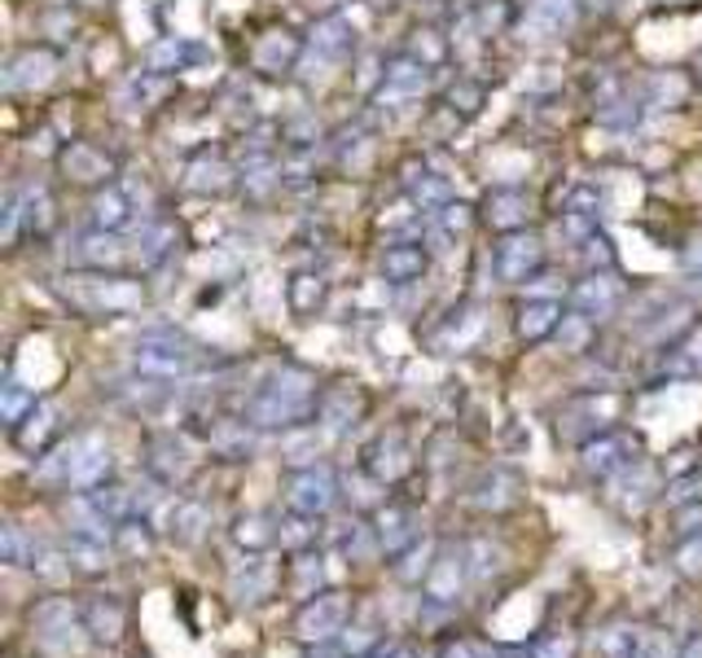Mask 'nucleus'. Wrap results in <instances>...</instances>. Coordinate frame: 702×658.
<instances>
[{"label": "nucleus", "mask_w": 702, "mask_h": 658, "mask_svg": "<svg viewBox=\"0 0 702 658\" xmlns=\"http://www.w3.org/2000/svg\"><path fill=\"white\" fill-rule=\"evenodd\" d=\"M317 382L308 369H281L255 400H250V426H299L317 413Z\"/></svg>", "instance_id": "nucleus-1"}, {"label": "nucleus", "mask_w": 702, "mask_h": 658, "mask_svg": "<svg viewBox=\"0 0 702 658\" xmlns=\"http://www.w3.org/2000/svg\"><path fill=\"white\" fill-rule=\"evenodd\" d=\"M132 360H136V369H141L145 378H154V382L189 378V373L198 369V351H194V342H185V338H180V333H172V329H149V333L136 342Z\"/></svg>", "instance_id": "nucleus-2"}, {"label": "nucleus", "mask_w": 702, "mask_h": 658, "mask_svg": "<svg viewBox=\"0 0 702 658\" xmlns=\"http://www.w3.org/2000/svg\"><path fill=\"white\" fill-rule=\"evenodd\" d=\"M348 615H351L348 593H317L312 602L299 606L295 633H299V641H308V646H330L334 637L348 633Z\"/></svg>", "instance_id": "nucleus-3"}, {"label": "nucleus", "mask_w": 702, "mask_h": 658, "mask_svg": "<svg viewBox=\"0 0 702 658\" xmlns=\"http://www.w3.org/2000/svg\"><path fill=\"white\" fill-rule=\"evenodd\" d=\"M66 295L75 299V308H84L93 317L141 308V281H127V277H71Z\"/></svg>", "instance_id": "nucleus-4"}, {"label": "nucleus", "mask_w": 702, "mask_h": 658, "mask_svg": "<svg viewBox=\"0 0 702 658\" xmlns=\"http://www.w3.org/2000/svg\"><path fill=\"white\" fill-rule=\"evenodd\" d=\"M334 501H339V483L326 465H303L286 479V505L308 518H326L334 510Z\"/></svg>", "instance_id": "nucleus-5"}, {"label": "nucleus", "mask_w": 702, "mask_h": 658, "mask_svg": "<svg viewBox=\"0 0 702 658\" xmlns=\"http://www.w3.org/2000/svg\"><path fill=\"white\" fill-rule=\"evenodd\" d=\"M540 264H545V246L531 233L518 228V233H505L496 241V273L505 281H527V277H536Z\"/></svg>", "instance_id": "nucleus-6"}, {"label": "nucleus", "mask_w": 702, "mask_h": 658, "mask_svg": "<svg viewBox=\"0 0 702 658\" xmlns=\"http://www.w3.org/2000/svg\"><path fill=\"white\" fill-rule=\"evenodd\" d=\"M80 628H84L93 641H102V646H118V641H123V633H127V606H123L118 597L97 593V597H89V602H84V610H80Z\"/></svg>", "instance_id": "nucleus-7"}, {"label": "nucleus", "mask_w": 702, "mask_h": 658, "mask_svg": "<svg viewBox=\"0 0 702 658\" xmlns=\"http://www.w3.org/2000/svg\"><path fill=\"white\" fill-rule=\"evenodd\" d=\"M149 474H154V483H163V487H176V483H185L189 479V470H194V456H189V448H185V439L176 435H154L149 439Z\"/></svg>", "instance_id": "nucleus-8"}, {"label": "nucleus", "mask_w": 702, "mask_h": 658, "mask_svg": "<svg viewBox=\"0 0 702 658\" xmlns=\"http://www.w3.org/2000/svg\"><path fill=\"white\" fill-rule=\"evenodd\" d=\"M466 562H469L466 548H440V553H435V566H431V575H426V597L440 602V606L457 602V593H462V584H466Z\"/></svg>", "instance_id": "nucleus-9"}, {"label": "nucleus", "mask_w": 702, "mask_h": 658, "mask_svg": "<svg viewBox=\"0 0 702 658\" xmlns=\"http://www.w3.org/2000/svg\"><path fill=\"white\" fill-rule=\"evenodd\" d=\"M619 299H623V286H619L610 273H592V277H585V281L571 290L576 312H585L588 321H606V317L619 308Z\"/></svg>", "instance_id": "nucleus-10"}, {"label": "nucleus", "mask_w": 702, "mask_h": 658, "mask_svg": "<svg viewBox=\"0 0 702 658\" xmlns=\"http://www.w3.org/2000/svg\"><path fill=\"white\" fill-rule=\"evenodd\" d=\"M111 474V448L106 439L97 435H80V452H75V465H71V483L66 487H80V492H97Z\"/></svg>", "instance_id": "nucleus-11"}, {"label": "nucleus", "mask_w": 702, "mask_h": 658, "mask_svg": "<svg viewBox=\"0 0 702 658\" xmlns=\"http://www.w3.org/2000/svg\"><path fill=\"white\" fill-rule=\"evenodd\" d=\"M364 413V395L355 391V387H330V391H321V400H317V422L330 431V435H343L348 426H355V418Z\"/></svg>", "instance_id": "nucleus-12"}, {"label": "nucleus", "mask_w": 702, "mask_h": 658, "mask_svg": "<svg viewBox=\"0 0 702 658\" xmlns=\"http://www.w3.org/2000/svg\"><path fill=\"white\" fill-rule=\"evenodd\" d=\"M277 584H281V570H277L272 562H264L259 553H250V557H246V566L234 575L229 593H234V602H241V606H255V602H264Z\"/></svg>", "instance_id": "nucleus-13"}, {"label": "nucleus", "mask_w": 702, "mask_h": 658, "mask_svg": "<svg viewBox=\"0 0 702 658\" xmlns=\"http://www.w3.org/2000/svg\"><path fill=\"white\" fill-rule=\"evenodd\" d=\"M580 461H585L588 474H597V479H610L615 470H628V461H632V439L628 435H597L585 443V452H580Z\"/></svg>", "instance_id": "nucleus-14"}, {"label": "nucleus", "mask_w": 702, "mask_h": 658, "mask_svg": "<svg viewBox=\"0 0 702 658\" xmlns=\"http://www.w3.org/2000/svg\"><path fill=\"white\" fill-rule=\"evenodd\" d=\"M53 49H22L9 66H4V89L18 93V89H31V84H49L53 80Z\"/></svg>", "instance_id": "nucleus-15"}, {"label": "nucleus", "mask_w": 702, "mask_h": 658, "mask_svg": "<svg viewBox=\"0 0 702 658\" xmlns=\"http://www.w3.org/2000/svg\"><path fill=\"white\" fill-rule=\"evenodd\" d=\"M417 541V518L409 505H382L378 510V548L386 553H404Z\"/></svg>", "instance_id": "nucleus-16"}, {"label": "nucleus", "mask_w": 702, "mask_h": 658, "mask_svg": "<svg viewBox=\"0 0 702 658\" xmlns=\"http://www.w3.org/2000/svg\"><path fill=\"white\" fill-rule=\"evenodd\" d=\"M431 71L426 62H413V58H395L386 66V80H382V102H404V97H417L426 89Z\"/></svg>", "instance_id": "nucleus-17"}, {"label": "nucleus", "mask_w": 702, "mask_h": 658, "mask_svg": "<svg viewBox=\"0 0 702 658\" xmlns=\"http://www.w3.org/2000/svg\"><path fill=\"white\" fill-rule=\"evenodd\" d=\"M75 610H71V602L66 597H49V602H40L35 606V615H31V628L40 633V641L44 646H62V637L66 633H75Z\"/></svg>", "instance_id": "nucleus-18"}, {"label": "nucleus", "mask_w": 702, "mask_h": 658, "mask_svg": "<svg viewBox=\"0 0 702 658\" xmlns=\"http://www.w3.org/2000/svg\"><path fill=\"white\" fill-rule=\"evenodd\" d=\"M295 58H299V40H295L290 31H268V35L255 44V71H264V75L290 71Z\"/></svg>", "instance_id": "nucleus-19"}, {"label": "nucleus", "mask_w": 702, "mask_h": 658, "mask_svg": "<svg viewBox=\"0 0 702 658\" xmlns=\"http://www.w3.org/2000/svg\"><path fill=\"white\" fill-rule=\"evenodd\" d=\"M558 321H562V299H527L518 308V338L540 342L558 329Z\"/></svg>", "instance_id": "nucleus-20"}, {"label": "nucleus", "mask_w": 702, "mask_h": 658, "mask_svg": "<svg viewBox=\"0 0 702 658\" xmlns=\"http://www.w3.org/2000/svg\"><path fill=\"white\" fill-rule=\"evenodd\" d=\"M527 216H531V203H527L523 189H492V194H487V219H492L496 228L518 233V228L527 224Z\"/></svg>", "instance_id": "nucleus-21"}, {"label": "nucleus", "mask_w": 702, "mask_h": 658, "mask_svg": "<svg viewBox=\"0 0 702 658\" xmlns=\"http://www.w3.org/2000/svg\"><path fill=\"white\" fill-rule=\"evenodd\" d=\"M426 273V250L413 241H395L382 250V277L386 281H417Z\"/></svg>", "instance_id": "nucleus-22"}, {"label": "nucleus", "mask_w": 702, "mask_h": 658, "mask_svg": "<svg viewBox=\"0 0 702 658\" xmlns=\"http://www.w3.org/2000/svg\"><path fill=\"white\" fill-rule=\"evenodd\" d=\"M53 431H58V409L40 400V404H35V409H31V413H27V418L13 426V439H18L27 452H40V448L49 443V435H53Z\"/></svg>", "instance_id": "nucleus-23"}, {"label": "nucleus", "mask_w": 702, "mask_h": 658, "mask_svg": "<svg viewBox=\"0 0 702 658\" xmlns=\"http://www.w3.org/2000/svg\"><path fill=\"white\" fill-rule=\"evenodd\" d=\"M66 557H71V570L84 575V579H97L111 570V553L102 541H84V536H71L66 541Z\"/></svg>", "instance_id": "nucleus-24"}, {"label": "nucleus", "mask_w": 702, "mask_h": 658, "mask_svg": "<svg viewBox=\"0 0 702 658\" xmlns=\"http://www.w3.org/2000/svg\"><path fill=\"white\" fill-rule=\"evenodd\" d=\"M207 443H211V452H216V456H225V461H241V456L250 452V422H234V418H225V422H216V426L207 431Z\"/></svg>", "instance_id": "nucleus-25"}, {"label": "nucleus", "mask_w": 702, "mask_h": 658, "mask_svg": "<svg viewBox=\"0 0 702 658\" xmlns=\"http://www.w3.org/2000/svg\"><path fill=\"white\" fill-rule=\"evenodd\" d=\"M62 163H66V172L75 176V181H84V185H93V181H111V158L106 154H97L93 145H71L66 154H62Z\"/></svg>", "instance_id": "nucleus-26"}, {"label": "nucleus", "mask_w": 702, "mask_h": 658, "mask_svg": "<svg viewBox=\"0 0 702 658\" xmlns=\"http://www.w3.org/2000/svg\"><path fill=\"white\" fill-rule=\"evenodd\" d=\"M527 22L536 31H545V35H562V31L576 27V0H536Z\"/></svg>", "instance_id": "nucleus-27"}, {"label": "nucleus", "mask_w": 702, "mask_h": 658, "mask_svg": "<svg viewBox=\"0 0 702 658\" xmlns=\"http://www.w3.org/2000/svg\"><path fill=\"white\" fill-rule=\"evenodd\" d=\"M234 541L246 553H268V548L277 545V523L268 514H241L234 527Z\"/></svg>", "instance_id": "nucleus-28"}, {"label": "nucleus", "mask_w": 702, "mask_h": 658, "mask_svg": "<svg viewBox=\"0 0 702 658\" xmlns=\"http://www.w3.org/2000/svg\"><path fill=\"white\" fill-rule=\"evenodd\" d=\"M435 541H413V545L404 548V553H395L400 562H395V575L404 579V584H426V575H431V566H435Z\"/></svg>", "instance_id": "nucleus-29"}, {"label": "nucleus", "mask_w": 702, "mask_h": 658, "mask_svg": "<svg viewBox=\"0 0 702 658\" xmlns=\"http://www.w3.org/2000/svg\"><path fill=\"white\" fill-rule=\"evenodd\" d=\"M277 545L286 548V553H308V548L317 545V518L290 510L286 518H277Z\"/></svg>", "instance_id": "nucleus-30"}, {"label": "nucleus", "mask_w": 702, "mask_h": 658, "mask_svg": "<svg viewBox=\"0 0 702 658\" xmlns=\"http://www.w3.org/2000/svg\"><path fill=\"white\" fill-rule=\"evenodd\" d=\"M286 588L299 597V602H312L321 593V557L312 553H295L290 570H286Z\"/></svg>", "instance_id": "nucleus-31"}, {"label": "nucleus", "mask_w": 702, "mask_h": 658, "mask_svg": "<svg viewBox=\"0 0 702 658\" xmlns=\"http://www.w3.org/2000/svg\"><path fill=\"white\" fill-rule=\"evenodd\" d=\"M93 501H97V510L111 518V523H127V518H136V487H118V483H102L97 492H89Z\"/></svg>", "instance_id": "nucleus-32"}, {"label": "nucleus", "mask_w": 702, "mask_h": 658, "mask_svg": "<svg viewBox=\"0 0 702 658\" xmlns=\"http://www.w3.org/2000/svg\"><path fill=\"white\" fill-rule=\"evenodd\" d=\"M641 628H632V624H610V628H601L597 633V655L601 658H632L641 650Z\"/></svg>", "instance_id": "nucleus-33"}, {"label": "nucleus", "mask_w": 702, "mask_h": 658, "mask_svg": "<svg viewBox=\"0 0 702 658\" xmlns=\"http://www.w3.org/2000/svg\"><path fill=\"white\" fill-rule=\"evenodd\" d=\"M514 474H505V470H492L483 483H478V492H474V505L478 510H505V505H514Z\"/></svg>", "instance_id": "nucleus-34"}, {"label": "nucleus", "mask_w": 702, "mask_h": 658, "mask_svg": "<svg viewBox=\"0 0 702 658\" xmlns=\"http://www.w3.org/2000/svg\"><path fill=\"white\" fill-rule=\"evenodd\" d=\"M203 527H207V505L203 501H180L176 505V518H172V536L180 545H198L203 541Z\"/></svg>", "instance_id": "nucleus-35"}, {"label": "nucleus", "mask_w": 702, "mask_h": 658, "mask_svg": "<svg viewBox=\"0 0 702 658\" xmlns=\"http://www.w3.org/2000/svg\"><path fill=\"white\" fill-rule=\"evenodd\" d=\"M115 548L123 553V557H149V548H154V527H149L145 518H127V523H118Z\"/></svg>", "instance_id": "nucleus-36"}, {"label": "nucleus", "mask_w": 702, "mask_h": 658, "mask_svg": "<svg viewBox=\"0 0 702 658\" xmlns=\"http://www.w3.org/2000/svg\"><path fill=\"white\" fill-rule=\"evenodd\" d=\"M93 224H97L102 233H115V228L127 224V198H123L118 185H106V194H97V203H93Z\"/></svg>", "instance_id": "nucleus-37"}, {"label": "nucleus", "mask_w": 702, "mask_h": 658, "mask_svg": "<svg viewBox=\"0 0 702 658\" xmlns=\"http://www.w3.org/2000/svg\"><path fill=\"white\" fill-rule=\"evenodd\" d=\"M40 400H35V391H27L22 382H4V391H0V418H4V426L13 431L31 409H35Z\"/></svg>", "instance_id": "nucleus-38"}, {"label": "nucleus", "mask_w": 702, "mask_h": 658, "mask_svg": "<svg viewBox=\"0 0 702 658\" xmlns=\"http://www.w3.org/2000/svg\"><path fill=\"white\" fill-rule=\"evenodd\" d=\"M0 562H9V566H31L35 562V541H27V532L18 523L0 527Z\"/></svg>", "instance_id": "nucleus-39"}, {"label": "nucleus", "mask_w": 702, "mask_h": 658, "mask_svg": "<svg viewBox=\"0 0 702 658\" xmlns=\"http://www.w3.org/2000/svg\"><path fill=\"white\" fill-rule=\"evenodd\" d=\"M312 40H317V49H326L330 58H339V53H348L351 49V27H348V18H321L317 22V31H312Z\"/></svg>", "instance_id": "nucleus-40"}, {"label": "nucleus", "mask_w": 702, "mask_h": 658, "mask_svg": "<svg viewBox=\"0 0 702 658\" xmlns=\"http://www.w3.org/2000/svg\"><path fill=\"white\" fill-rule=\"evenodd\" d=\"M80 259L89 264V268H115L118 259H123V246H118L115 233H97V237H84V250H80Z\"/></svg>", "instance_id": "nucleus-41"}, {"label": "nucleus", "mask_w": 702, "mask_h": 658, "mask_svg": "<svg viewBox=\"0 0 702 658\" xmlns=\"http://www.w3.org/2000/svg\"><path fill=\"white\" fill-rule=\"evenodd\" d=\"M234 181V172H229V163L225 158H203V163H194L189 167V189H225Z\"/></svg>", "instance_id": "nucleus-42"}, {"label": "nucleus", "mask_w": 702, "mask_h": 658, "mask_svg": "<svg viewBox=\"0 0 702 658\" xmlns=\"http://www.w3.org/2000/svg\"><path fill=\"white\" fill-rule=\"evenodd\" d=\"M172 241H176V228L172 224H149L145 233H141V264L149 268V264H158V259H167V250H172Z\"/></svg>", "instance_id": "nucleus-43"}, {"label": "nucleus", "mask_w": 702, "mask_h": 658, "mask_svg": "<svg viewBox=\"0 0 702 658\" xmlns=\"http://www.w3.org/2000/svg\"><path fill=\"white\" fill-rule=\"evenodd\" d=\"M378 456L382 461H373V474L386 483V479H400L404 470H409V456H404V439L400 435H391V439H382L378 443Z\"/></svg>", "instance_id": "nucleus-44"}, {"label": "nucleus", "mask_w": 702, "mask_h": 658, "mask_svg": "<svg viewBox=\"0 0 702 658\" xmlns=\"http://www.w3.org/2000/svg\"><path fill=\"white\" fill-rule=\"evenodd\" d=\"M554 338H558V347H562V351H585L588 338H592V321H588L585 312H571V317H562V321H558Z\"/></svg>", "instance_id": "nucleus-45"}, {"label": "nucleus", "mask_w": 702, "mask_h": 658, "mask_svg": "<svg viewBox=\"0 0 702 658\" xmlns=\"http://www.w3.org/2000/svg\"><path fill=\"white\" fill-rule=\"evenodd\" d=\"M31 570H35L40 579H49V584H62V579H71V575H75V570H71V557H66V548H62V553H58V548H35Z\"/></svg>", "instance_id": "nucleus-46"}, {"label": "nucleus", "mask_w": 702, "mask_h": 658, "mask_svg": "<svg viewBox=\"0 0 702 658\" xmlns=\"http://www.w3.org/2000/svg\"><path fill=\"white\" fill-rule=\"evenodd\" d=\"M672 566L685 575V579H702V532L699 536H685L677 553H672Z\"/></svg>", "instance_id": "nucleus-47"}, {"label": "nucleus", "mask_w": 702, "mask_h": 658, "mask_svg": "<svg viewBox=\"0 0 702 658\" xmlns=\"http://www.w3.org/2000/svg\"><path fill=\"white\" fill-rule=\"evenodd\" d=\"M321 290H326L321 277H312V273L295 277V281H290V308H295V312H308L312 304H321Z\"/></svg>", "instance_id": "nucleus-48"}, {"label": "nucleus", "mask_w": 702, "mask_h": 658, "mask_svg": "<svg viewBox=\"0 0 702 658\" xmlns=\"http://www.w3.org/2000/svg\"><path fill=\"white\" fill-rule=\"evenodd\" d=\"M531 658H576V637H562V633L540 637V641L531 646Z\"/></svg>", "instance_id": "nucleus-49"}, {"label": "nucleus", "mask_w": 702, "mask_h": 658, "mask_svg": "<svg viewBox=\"0 0 702 658\" xmlns=\"http://www.w3.org/2000/svg\"><path fill=\"white\" fill-rule=\"evenodd\" d=\"M317 431H303V435H295V439H286V452H290V461L303 470V465H317L312 456H317Z\"/></svg>", "instance_id": "nucleus-50"}, {"label": "nucleus", "mask_w": 702, "mask_h": 658, "mask_svg": "<svg viewBox=\"0 0 702 658\" xmlns=\"http://www.w3.org/2000/svg\"><path fill=\"white\" fill-rule=\"evenodd\" d=\"M632 658H677V641L668 633H646L641 637V650Z\"/></svg>", "instance_id": "nucleus-51"}, {"label": "nucleus", "mask_w": 702, "mask_h": 658, "mask_svg": "<svg viewBox=\"0 0 702 658\" xmlns=\"http://www.w3.org/2000/svg\"><path fill=\"white\" fill-rule=\"evenodd\" d=\"M694 487H702V474H694V479H681V483H672V492H668V505H672V510L699 505L702 492H694Z\"/></svg>", "instance_id": "nucleus-52"}, {"label": "nucleus", "mask_w": 702, "mask_h": 658, "mask_svg": "<svg viewBox=\"0 0 702 658\" xmlns=\"http://www.w3.org/2000/svg\"><path fill=\"white\" fill-rule=\"evenodd\" d=\"M422 207H448V185H440V181H426V185H417V194H413Z\"/></svg>", "instance_id": "nucleus-53"}, {"label": "nucleus", "mask_w": 702, "mask_h": 658, "mask_svg": "<svg viewBox=\"0 0 702 658\" xmlns=\"http://www.w3.org/2000/svg\"><path fill=\"white\" fill-rule=\"evenodd\" d=\"M440 219H444V228H448V233H466V228H469V207H462V203H448V207L440 212Z\"/></svg>", "instance_id": "nucleus-54"}, {"label": "nucleus", "mask_w": 702, "mask_h": 658, "mask_svg": "<svg viewBox=\"0 0 702 658\" xmlns=\"http://www.w3.org/2000/svg\"><path fill=\"white\" fill-rule=\"evenodd\" d=\"M448 102H453V106H457V102H462V110H478V102H483V89H478V84H457V89H453V93H448Z\"/></svg>", "instance_id": "nucleus-55"}, {"label": "nucleus", "mask_w": 702, "mask_h": 658, "mask_svg": "<svg viewBox=\"0 0 702 658\" xmlns=\"http://www.w3.org/2000/svg\"><path fill=\"white\" fill-rule=\"evenodd\" d=\"M382 658H417V650H413L409 641H391V646L382 650Z\"/></svg>", "instance_id": "nucleus-56"}, {"label": "nucleus", "mask_w": 702, "mask_h": 658, "mask_svg": "<svg viewBox=\"0 0 702 658\" xmlns=\"http://www.w3.org/2000/svg\"><path fill=\"white\" fill-rule=\"evenodd\" d=\"M440 658H474V650H469L466 641H448V646L440 650Z\"/></svg>", "instance_id": "nucleus-57"}, {"label": "nucleus", "mask_w": 702, "mask_h": 658, "mask_svg": "<svg viewBox=\"0 0 702 658\" xmlns=\"http://www.w3.org/2000/svg\"><path fill=\"white\" fill-rule=\"evenodd\" d=\"M312 658H355V655H348L343 646H339V650H334V646H317V650H312Z\"/></svg>", "instance_id": "nucleus-58"}, {"label": "nucleus", "mask_w": 702, "mask_h": 658, "mask_svg": "<svg viewBox=\"0 0 702 658\" xmlns=\"http://www.w3.org/2000/svg\"><path fill=\"white\" fill-rule=\"evenodd\" d=\"M677 658H702V637H690V641L681 646V655Z\"/></svg>", "instance_id": "nucleus-59"}, {"label": "nucleus", "mask_w": 702, "mask_h": 658, "mask_svg": "<svg viewBox=\"0 0 702 658\" xmlns=\"http://www.w3.org/2000/svg\"><path fill=\"white\" fill-rule=\"evenodd\" d=\"M136 658H141V655H136Z\"/></svg>", "instance_id": "nucleus-60"}]
</instances>
